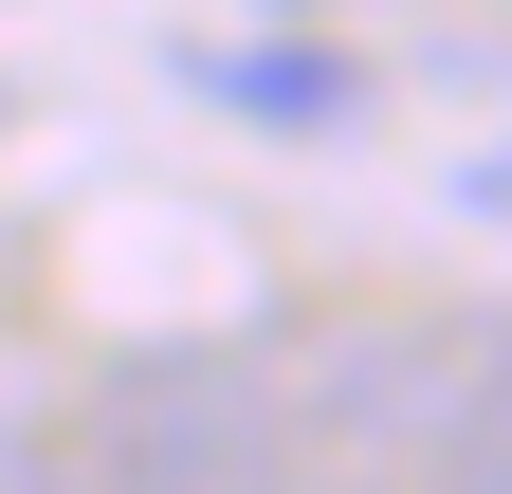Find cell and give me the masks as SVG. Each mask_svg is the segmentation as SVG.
<instances>
[{
	"instance_id": "cell-5",
	"label": "cell",
	"mask_w": 512,
	"mask_h": 494,
	"mask_svg": "<svg viewBox=\"0 0 512 494\" xmlns=\"http://www.w3.org/2000/svg\"><path fill=\"white\" fill-rule=\"evenodd\" d=\"M275 19H330V0H275Z\"/></svg>"
},
{
	"instance_id": "cell-2",
	"label": "cell",
	"mask_w": 512,
	"mask_h": 494,
	"mask_svg": "<svg viewBox=\"0 0 512 494\" xmlns=\"http://www.w3.org/2000/svg\"><path fill=\"white\" fill-rule=\"evenodd\" d=\"M55 458L110 476V494H238V476H293V385L238 348H128L110 385L55 421Z\"/></svg>"
},
{
	"instance_id": "cell-1",
	"label": "cell",
	"mask_w": 512,
	"mask_h": 494,
	"mask_svg": "<svg viewBox=\"0 0 512 494\" xmlns=\"http://www.w3.org/2000/svg\"><path fill=\"white\" fill-rule=\"evenodd\" d=\"M293 440L311 458H366V476H512V312L330 330L311 385H293Z\"/></svg>"
},
{
	"instance_id": "cell-3",
	"label": "cell",
	"mask_w": 512,
	"mask_h": 494,
	"mask_svg": "<svg viewBox=\"0 0 512 494\" xmlns=\"http://www.w3.org/2000/svg\"><path fill=\"white\" fill-rule=\"evenodd\" d=\"M183 74H202V92L238 110V129H293V147H330V129H366V74H348L330 37H202Z\"/></svg>"
},
{
	"instance_id": "cell-4",
	"label": "cell",
	"mask_w": 512,
	"mask_h": 494,
	"mask_svg": "<svg viewBox=\"0 0 512 494\" xmlns=\"http://www.w3.org/2000/svg\"><path fill=\"white\" fill-rule=\"evenodd\" d=\"M439 202H458V220H494V238H512V129H494V147H458V165H439Z\"/></svg>"
}]
</instances>
